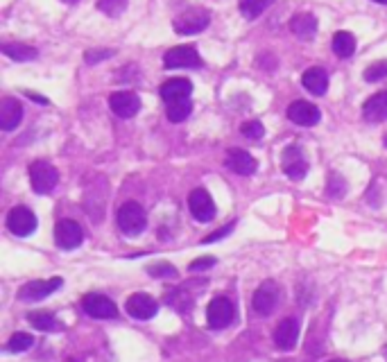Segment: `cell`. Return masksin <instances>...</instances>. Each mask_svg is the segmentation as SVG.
I'll return each mask as SVG.
<instances>
[{"label": "cell", "instance_id": "1", "mask_svg": "<svg viewBox=\"0 0 387 362\" xmlns=\"http://www.w3.org/2000/svg\"><path fill=\"white\" fill-rule=\"evenodd\" d=\"M118 227L127 236H139L148 227V218H145V211L139 202H125L118 209Z\"/></svg>", "mask_w": 387, "mask_h": 362}, {"label": "cell", "instance_id": "2", "mask_svg": "<svg viewBox=\"0 0 387 362\" xmlns=\"http://www.w3.org/2000/svg\"><path fill=\"white\" fill-rule=\"evenodd\" d=\"M30 184L34 193L48 195V193H53L59 184V172L55 166H50L48 161H34L30 166Z\"/></svg>", "mask_w": 387, "mask_h": 362}, {"label": "cell", "instance_id": "3", "mask_svg": "<svg viewBox=\"0 0 387 362\" xmlns=\"http://www.w3.org/2000/svg\"><path fill=\"white\" fill-rule=\"evenodd\" d=\"M211 23V14L204 10V7H191L177 16L172 21V28H175L177 34H197L209 28Z\"/></svg>", "mask_w": 387, "mask_h": 362}, {"label": "cell", "instance_id": "4", "mask_svg": "<svg viewBox=\"0 0 387 362\" xmlns=\"http://www.w3.org/2000/svg\"><path fill=\"white\" fill-rule=\"evenodd\" d=\"M84 313L93 317V320H114L118 315L116 304L105 295H98V292H91V295H84L82 299Z\"/></svg>", "mask_w": 387, "mask_h": 362}, {"label": "cell", "instance_id": "5", "mask_svg": "<svg viewBox=\"0 0 387 362\" xmlns=\"http://www.w3.org/2000/svg\"><path fill=\"white\" fill-rule=\"evenodd\" d=\"M277 304H279V286L274 281H263L252 299L254 313L261 317H268L272 315V310L277 308Z\"/></svg>", "mask_w": 387, "mask_h": 362}, {"label": "cell", "instance_id": "6", "mask_svg": "<svg viewBox=\"0 0 387 362\" xmlns=\"http://www.w3.org/2000/svg\"><path fill=\"white\" fill-rule=\"evenodd\" d=\"M37 215H34L28 206H16V209L10 211L7 215V229L12 231L14 236L25 238L37 231Z\"/></svg>", "mask_w": 387, "mask_h": 362}, {"label": "cell", "instance_id": "7", "mask_svg": "<svg viewBox=\"0 0 387 362\" xmlns=\"http://www.w3.org/2000/svg\"><path fill=\"white\" fill-rule=\"evenodd\" d=\"M163 66H166L168 71H172V68H202L204 62L193 46H177L166 53Z\"/></svg>", "mask_w": 387, "mask_h": 362}, {"label": "cell", "instance_id": "8", "mask_svg": "<svg viewBox=\"0 0 387 362\" xmlns=\"http://www.w3.org/2000/svg\"><path fill=\"white\" fill-rule=\"evenodd\" d=\"M236 317V308L227 297L213 299L209 308H206V322H209L211 329H225Z\"/></svg>", "mask_w": 387, "mask_h": 362}, {"label": "cell", "instance_id": "9", "mask_svg": "<svg viewBox=\"0 0 387 362\" xmlns=\"http://www.w3.org/2000/svg\"><path fill=\"white\" fill-rule=\"evenodd\" d=\"M281 166H283V172L295 181H301L308 172V161L304 159V152H301L299 145H288V148L283 150Z\"/></svg>", "mask_w": 387, "mask_h": 362}, {"label": "cell", "instance_id": "10", "mask_svg": "<svg viewBox=\"0 0 387 362\" xmlns=\"http://www.w3.org/2000/svg\"><path fill=\"white\" fill-rule=\"evenodd\" d=\"M188 209H191L193 218L200 222H211L215 218V202L204 188H195V191L188 195Z\"/></svg>", "mask_w": 387, "mask_h": 362}, {"label": "cell", "instance_id": "11", "mask_svg": "<svg viewBox=\"0 0 387 362\" xmlns=\"http://www.w3.org/2000/svg\"><path fill=\"white\" fill-rule=\"evenodd\" d=\"M109 107L118 118H134L141 111V98L134 91H118L109 98Z\"/></svg>", "mask_w": 387, "mask_h": 362}, {"label": "cell", "instance_id": "12", "mask_svg": "<svg viewBox=\"0 0 387 362\" xmlns=\"http://www.w3.org/2000/svg\"><path fill=\"white\" fill-rule=\"evenodd\" d=\"M55 240L62 249H77L84 240V231L75 220H62L55 227Z\"/></svg>", "mask_w": 387, "mask_h": 362}, {"label": "cell", "instance_id": "13", "mask_svg": "<svg viewBox=\"0 0 387 362\" xmlns=\"http://www.w3.org/2000/svg\"><path fill=\"white\" fill-rule=\"evenodd\" d=\"M62 286H64V281L59 277L48 279V281H30L21 288L19 297H21V301H41V299L53 295V292H57Z\"/></svg>", "mask_w": 387, "mask_h": 362}, {"label": "cell", "instance_id": "14", "mask_svg": "<svg viewBox=\"0 0 387 362\" xmlns=\"http://www.w3.org/2000/svg\"><path fill=\"white\" fill-rule=\"evenodd\" d=\"M161 98L166 105H175V102H186L193 93V84L184 80V77H172V80L161 84Z\"/></svg>", "mask_w": 387, "mask_h": 362}, {"label": "cell", "instance_id": "15", "mask_svg": "<svg viewBox=\"0 0 387 362\" xmlns=\"http://www.w3.org/2000/svg\"><path fill=\"white\" fill-rule=\"evenodd\" d=\"M125 308L134 320H152L159 310L157 301H154L150 295H143V292H136V295L129 297L125 301Z\"/></svg>", "mask_w": 387, "mask_h": 362}, {"label": "cell", "instance_id": "16", "mask_svg": "<svg viewBox=\"0 0 387 362\" xmlns=\"http://www.w3.org/2000/svg\"><path fill=\"white\" fill-rule=\"evenodd\" d=\"M288 118L292 120L295 125H301V127H313L320 123V109L311 102L306 100H295L292 105L288 107Z\"/></svg>", "mask_w": 387, "mask_h": 362}, {"label": "cell", "instance_id": "17", "mask_svg": "<svg viewBox=\"0 0 387 362\" xmlns=\"http://www.w3.org/2000/svg\"><path fill=\"white\" fill-rule=\"evenodd\" d=\"M297 340H299V322L292 320V317L283 320L277 329H274V344H277V349L281 351H292Z\"/></svg>", "mask_w": 387, "mask_h": 362}, {"label": "cell", "instance_id": "18", "mask_svg": "<svg viewBox=\"0 0 387 362\" xmlns=\"http://www.w3.org/2000/svg\"><path fill=\"white\" fill-rule=\"evenodd\" d=\"M23 120V107L16 98H3L0 100V127L5 132H14Z\"/></svg>", "mask_w": 387, "mask_h": 362}, {"label": "cell", "instance_id": "19", "mask_svg": "<svg viewBox=\"0 0 387 362\" xmlns=\"http://www.w3.org/2000/svg\"><path fill=\"white\" fill-rule=\"evenodd\" d=\"M329 82H331L329 71L322 66L308 68V71L301 75V84H304V89L311 91L313 96H324V93L329 91Z\"/></svg>", "mask_w": 387, "mask_h": 362}, {"label": "cell", "instance_id": "20", "mask_svg": "<svg viewBox=\"0 0 387 362\" xmlns=\"http://www.w3.org/2000/svg\"><path fill=\"white\" fill-rule=\"evenodd\" d=\"M227 168L234 170L236 175L249 177V175H254L256 172L258 163H256V159L252 157V154L245 152V150H229L227 152Z\"/></svg>", "mask_w": 387, "mask_h": 362}, {"label": "cell", "instance_id": "21", "mask_svg": "<svg viewBox=\"0 0 387 362\" xmlns=\"http://www.w3.org/2000/svg\"><path fill=\"white\" fill-rule=\"evenodd\" d=\"M363 118L369 123H383L387 120V91L376 93L363 105Z\"/></svg>", "mask_w": 387, "mask_h": 362}, {"label": "cell", "instance_id": "22", "mask_svg": "<svg viewBox=\"0 0 387 362\" xmlns=\"http://www.w3.org/2000/svg\"><path fill=\"white\" fill-rule=\"evenodd\" d=\"M290 32L295 34V37H299L301 41H311L317 34V19L313 14H306V12L292 16Z\"/></svg>", "mask_w": 387, "mask_h": 362}, {"label": "cell", "instance_id": "23", "mask_svg": "<svg viewBox=\"0 0 387 362\" xmlns=\"http://www.w3.org/2000/svg\"><path fill=\"white\" fill-rule=\"evenodd\" d=\"M3 55H7L14 62H34L39 57V50L25 43H3Z\"/></svg>", "mask_w": 387, "mask_h": 362}, {"label": "cell", "instance_id": "24", "mask_svg": "<svg viewBox=\"0 0 387 362\" xmlns=\"http://www.w3.org/2000/svg\"><path fill=\"white\" fill-rule=\"evenodd\" d=\"M28 322L34 326V329L46 331V333L64 331V324L59 322L55 315H50V313H30V315H28Z\"/></svg>", "mask_w": 387, "mask_h": 362}, {"label": "cell", "instance_id": "25", "mask_svg": "<svg viewBox=\"0 0 387 362\" xmlns=\"http://www.w3.org/2000/svg\"><path fill=\"white\" fill-rule=\"evenodd\" d=\"M333 53L342 57V59H347L356 53V37L351 32H335V37H333Z\"/></svg>", "mask_w": 387, "mask_h": 362}, {"label": "cell", "instance_id": "26", "mask_svg": "<svg viewBox=\"0 0 387 362\" xmlns=\"http://www.w3.org/2000/svg\"><path fill=\"white\" fill-rule=\"evenodd\" d=\"M272 3H274V0H240V14H243L245 19L254 21L265 10H268Z\"/></svg>", "mask_w": 387, "mask_h": 362}, {"label": "cell", "instance_id": "27", "mask_svg": "<svg viewBox=\"0 0 387 362\" xmlns=\"http://www.w3.org/2000/svg\"><path fill=\"white\" fill-rule=\"evenodd\" d=\"M166 304H170L175 310H179V313H188L191 306H193V297L188 295L186 290L177 288V290H172L170 295L166 297Z\"/></svg>", "mask_w": 387, "mask_h": 362}, {"label": "cell", "instance_id": "28", "mask_svg": "<svg viewBox=\"0 0 387 362\" xmlns=\"http://www.w3.org/2000/svg\"><path fill=\"white\" fill-rule=\"evenodd\" d=\"M191 111H193L191 100H186V102H175V105H168L166 116H168L170 123H182V120H186L188 116H191Z\"/></svg>", "mask_w": 387, "mask_h": 362}, {"label": "cell", "instance_id": "29", "mask_svg": "<svg viewBox=\"0 0 387 362\" xmlns=\"http://www.w3.org/2000/svg\"><path fill=\"white\" fill-rule=\"evenodd\" d=\"M32 344H34V338L30 333H14L10 342H7V351H12V353H23V351H28L32 349Z\"/></svg>", "mask_w": 387, "mask_h": 362}, {"label": "cell", "instance_id": "30", "mask_svg": "<svg viewBox=\"0 0 387 362\" xmlns=\"http://www.w3.org/2000/svg\"><path fill=\"white\" fill-rule=\"evenodd\" d=\"M100 12H105L109 19H118L127 10V0H98Z\"/></svg>", "mask_w": 387, "mask_h": 362}, {"label": "cell", "instance_id": "31", "mask_svg": "<svg viewBox=\"0 0 387 362\" xmlns=\"http://www.w3.org/2000/svg\"><path fill=\"white\" fill-rule=\"evenodd\" d=\"M116 55V50H109V48H98V50H86L84 53V62L89 66H96L100 62H107Z\"/></svg>", "mask_w": 387, "mask_h": 362}, {"label": "cell", "instance_id": "32", "mask_svg": "<svg viewBox=\"0 0 387 362\" xmlns=\"http://www.w3.org/2000/svg\"><path fill=\"white\" fill-rule=\"evenodd\" d=\"M387 77V59H381V62H374L372 66L365 71V80L367 82H381Z\"/></svg>", "mask_w": 387, "mask_h": 362}, {"label": "cell", "instance_id": "33", "mask_svg": "<svg viewBox=\"0 0 387 362\" xmlns=\"http://www.w3.org/2000/svg\"><path fill=\"white\" fill-rule=\"evenodd\" d=\"M148 272H150V277H154V279H172V277H177V270L170 263H152V265H148Z\"/></svg>", "mask_w": 387, "mask_h": 362}, {"label": "cell", "instance_id": "34", "mask_svg": "<svg viewBox=\"0 0 387 362\" xmlns=\"http://www.w3.org/2000/svg\"><path fill=\"white\" fill-rule=\"evenodd\" d=\"M240 132H243V136H247V139H263L265 134V127L261 120H247V123H243V127H240Z\"/></svg>", "mask_w": 387, "mask_h": 362}, {"label": "cell", "instance_id": "35", "mask_svg": "<svg viewBox=\"0 0 387 362\" xmlns=\"http://www.w3.org/2000/svg\"><path fill=\"white\" fill-rule=\"evenodd\" d=\"M344 193H347V184H344V179L333 175L331 181H329V195L331 197H342Z\"/></svg>", "mask_w": 387, "mask_h": 362}, {"label": "cell", "instance_id": "36", "mask_svg": "<svg viewBox=\"0 0 387 362\" xmlns=\"http://www.w3.org/2000/svg\"><path fill=\"white\" fill-rule=\"evenodd\" d=\"M234 227H236V224L231 222V224H227L225 229H220V231H213V234H211L209 238H204V243L209 245V243H215V240H222V238H225L227 234H231V231H234Z\"/></svg>", "mask_w": 387, "mask_h": 362}, {"label": "cell", "instance_id": "37", "mask_svg": "<svg viewBox=\"0 0 387 362\" xmlns=\"http://www.w3.org/2000/svg\"><path fill=\"white\" fill-rule=\"evenodd\" d=\"M215 265V258H197V261H193L191 263V272H197V270H206V267H213Z\"/></svg>", "mask_w": 387, "mask_h": 362}, {"label": "cell", "instance_id": "38", "mask_svg": "<svg viewBox=\"0 0 387 362\" xmlns=\"http://www.w3.org/2000/svg\"><path fill=\"white\" fill-rule=\"evenodd\" d=\"M28 98H30V100H37V102H41V105H46V102H48L46 98H41V96H34V93H30V91H28Z\"/></svg>", "mask_w": 387, "mask_h": 362}, {"label": "cell", "instance_id": "39", "mask_svg": "<svg viewBox=\"0 0 387 362\" xmlns=\"http://www.w3.org/2000/svg\"><path fill=\"white\" fill-rule=\"evenodd\" d=\"M62 3H66V5H75V3H80V0H62Z\"/></svg>", "mask_w": 387, "mask_h": 362}, {"label": "cell", "instance_id": "40", "mask_svg": "<svg viewBox=\"0 0 387 362\" xmlns=\"http://www.w3.org/2000/svg\"><path fill=\"white\" fill-rule=\"evenodd\" d=\"M374 3H381V5H387V0H374Z\"/></svg>", "mask_w": 387, "mask_h": 362}, {"label": "cell", "instance_id": "41", "mask_svg": "<svg viewBox=\"0 0 387 362\" xmlns=\"http://www.w3.org/2000/svg\"><path fill=\"white\" fill-rule=\"evenodd\" d=\"M66 362H80V360H66Z\"/></svg>", "mask_w": 387, "mask_h": 362}, {"label": "cell", "instance_id": "42", "mask_svg": "<svg viewBox=\"0 0 387 362\" xmlns=\"http://www.w3.org/2000/svg\"><path fill=\"white\" fill-rule=\"evenodd\" d=\"M385 148H387V134H385Z\"/></svg>", "mask_w": 387, "mask_h": 362}, {"label": "cell", "instance_id": "43", "mask_svg": "<svg viewBox=\"0 0 387 362\" xmlns=\"http://www.w3.org/2000/svg\"><path fill=\"white\" fill-rule=\"evenodd\" d=\"M331 362H344V360H331Z\"/></svg>", "mask_w": 387, "mask_h": 362}]
</instances>
